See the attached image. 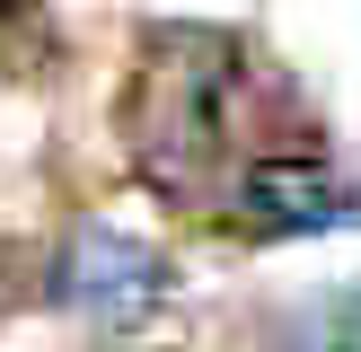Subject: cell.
<instances>
[{
  "mask_svg": "<svg viewBox=\"0 0 361 352\" xmlns=\"http://www.w3.org/2000/svg\"><path fill=\"white\" fill-rule=\"evenodd\" d=\"M159 299H168V264H159V246L133 238V229L88 220V229H71L62 256H53V308L80 317V326H97V334L141 326Z\"/></svg>",
  "mask_w": 361,
  "mask_h": 352,
  "instance_id": "obj_2",
  "label": "cell"
},
{
  "mask_svg": "<svg viewBox=\"0 0 361 352\" xmlns=\"http://www.w3.org/2000/svg\"><path fill=\"white\" fill-rule=\"evenodd\" d=\"M229 220H247L256 238H317L353 220V185L326 158H247L229 185Z\"/></svg>",
  "mask_w": 361,
  "mask_h": 352,
  "instance_id": "obj_3",
  "label": "cell"
},
{
  "mask_svg": "<svg viewBox=\"0 0 361 352\" xmlns=\"http://www.w3.org/2000/svg\"><path fill=\"white\" fill-rule=\"evenodd\" d=\"M0 9H9V0H0Z\"/></svg>",
  "mask_w": 361,
  "mask_h": 352,
  "instance_id": "obj_4",
  "label": "cell"
},
{
  "mask_svg": "<svg viewBox=\"0 0 361 352\" xmlns=\"http://www.w3.org/2000/svg\"><path fill=\"white\" fill-rule=\"evenodd\" d=\"M247 80V53L212 27H159L141 44V80H133V150L150 168V185L185 194L194 168L221 150V123H229V97Z\"/></svg>",
  "mask_w": 361,
  "mask_h": 352,
  "instance_id": "obj_1",
  "label": "cell"
}]
</instances>
